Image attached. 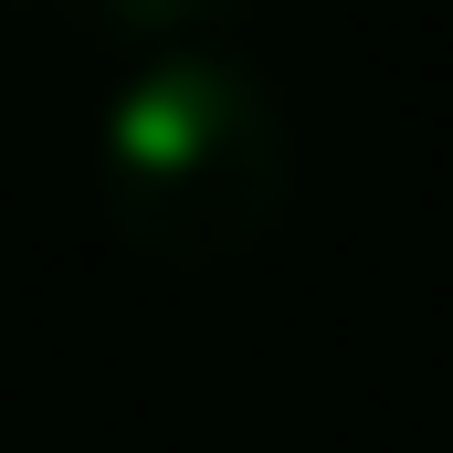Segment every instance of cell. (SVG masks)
Here are the masks:
<instances>
[{"mask_svg": "<svg viewBox=\"0 0 453 453\" xmlns=\"http://www.w3.org/2000/svg\"><path fill=\"white\" fill-rule=\"evenodd\" d=\"M96 201L116 242L169 274H211L232 253H253L296 201L285 96L232 42L137 53L96 116Z\"/></svg>", "mask_w": 453, "mask_h": 453, "instance_id": "obj_1", "label": "cell"}, {"mask_svg": "<svg viewBox=\"0 0 453 453\" xmlns=\"http://www.w3.org/2000/svg\"><path fill=\"white\" fill-rule=\"evenodd\" d=\"M74 11L116 42H137V53H180V42H211L242 0H74Z\"/></svg>", "mask_w": 453, "mask_h": 453, "instance_id": "obj_2", "label": "cell"}]
</instances>
